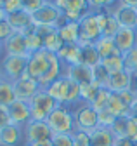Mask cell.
<instances>
[{"instance_id": "45", "label": "cell", "mask_w": 137, "mask_h": 146, "mask_svg": "<svg viewBox=\"0 0 137 146\" xmlns=\"http://www.w3.org/2000/svg\"><path fill=\"white\" fill-rule=\"evenodd\" d=\"M128 117L134 118V120H137V99L132 103V106H130V110H128Z\"/></svg>"}, {"instance_id": "21", "label": "cell", "mask_w": 137, "mask_h": 146, "mask_svg": "<svg viewBox=\"0 0 137 146\" xmlns=\"http://www.w3.org/2000/svg\"><path fill=\"white\" fill-rule=\"evenodd\" d=\"M57 33L64 44H78L80 42V26L76 21H64L57 28Z\"/></svg>"}, {"instance_id": "50", "label": "cell", "mask_w": 137, "mask_h": 146, "mask_svg": "<svg viewBox=\"0 0 137 146\" xmlns=\"http://www.w3.org/2000/svg\"><path fill=\"white\" fill-rule=\"evenodd\" d=\"M4 56V47H2V42H0V58Z\"/></svg>"}, {"instance_id": "51", "label": "cell", "mask_w": 137, "mask_h": 146, "mask_svg": "<svg viewBox=\"0 0 137 146\" xmlns=\"http://www.w3.org/2000/svg\"><path fill=\"white\" fill-rule=\"evenodd\" d=\"M4 4H5V0H0V5H2V7H4Z\"/></svg>"}, {"instance_id": "12", "label": "cell", "mask_w": 137, "mask_h": 146, "mask_svg": "<svg viewBox=\"0 0 137 146\" xmlns=\"http://www.w3.org/2000/svg\"><path fill=\"white\" fill-rule=\"evenodd\" d=\"M4 47V54L5 56H21V58H28L30 50L26 47V38L24 33H12L9 38L2 44Z\"/></svg>"}, {"instance_id": "6", "label": "cell", "mask_w": 137, "mask_h": 146, "mask_svg": "<svg viewBox=\"0 0 137 146\" xmlns=\"http://www.w3.org/2000/svg\"><path fill=\"white\" fill-rule=\"evenodd\" d=\"M30 104V111H31V118L33 120H47L49 115L54 111V108L57 106V103L50 98V94L45 89H40L38 92L31 98Z\"/></svg>"}, {"instance_id": "1", "label": "cell", "mask_w": 137, "mask_h": 146, "mask_svg": "<svg viewBox=\"0 0 137 146\" xmlns=\"http://www.w3.org/2000/svg\"><path fill=\"white\" fill-rule=\"evenodd\" d=\"M45 90L50 94L57 104H66V106H76L78 103H82V98H80V85L71 80L70 77H59L57 80H54L50 85L45 87Z\"/></svg>"}, {"instance_id": "8", "label": "cell", "mask_w": 137, "mask_h": 146, "mask_svg": "<svg viewBox=\"0 0 137 146\" xmlns=\"http://www.w3.org/2000/svg\"><path fill=\"white\" fill-rule=\"evenodd\" d=\"M54 132L45 120H30L24 125V144H37L42 141H50Z\"/></svg>"}, {"instance_id": "20", "label": "cell", "mask_w": 137, "mask_h": 146, "mask_svg": "<svg viewBox=\"0 0 137 146\" xmlns=\"http://www.w3.org/2000/svg\"><path fill=\"white\" fill-rule=\"evenodd\" d=\"M57 58L61 59L64 68L78 64L80 63V45L78 44H64L61 47V50L57 52Z\"/></svg>"}, {"instance_id": "19", "label": "cell", "mask_w": 137, "mask_h": 146, "mask_svg": "<svg viewBox=\"0 0 137 146\" xmlns=\"http://www.w3.org/2000/svg\"><path fill=\"white\" fill-rule=\"evenodd\" d=\"M9 117H11V122L16 123V125H21L24 127L30 120H31V111H30V104L26 101H19L16 99L9 108Z\"/></svg>"}, {"instance_id": "28", "label": "cell", "mask_w": 137, "mask_h": 146, "mask_svg": "<svg viewBox=\"0 0 137 146\" xmlns=\"http://www.w3.org/2000/svg\"><path fill=\"white\" fill-rule=\"evenodd\" d=\"M109 96H111V92H109V89H106V87H99V90H97V94L94 96V99L89 103L96 111L99 113V111H102V110H106L108 108V103H109Z\"/></svg>"}, {"instance_id": "18", "label": "cell", "mask_w": 137, "mask_h": 146, "mask_svg": "<svg viewBox=\"0 0 137 146\" xmlns=\"http://www.w3.org/2000/svg\"><path fill=\"white\" fill-rule=\"evenodd\" d=\"M134 78L127 70H122V71H116V73H111L109 75V80H108V87L109 92H123V90H128L134 87Z\"/></svg>"}, {"instance_id": "15", "label": "cell", "mask_w": 137, "mask_h": 146, "mask_svg": "<svg viewBox=\"0 0 137 146\" xmlns=\"http://www.w3.org/2000/svg\"><path fill=\"white\" fill-rule=\"evenodd\" d=\"M115 19L118 21L120 28H134L137 30V9L127 7V5H115L111 9Z\"/></svg>"}, {"instance_id": "2", "label": "cell", "mask_w": 137, "mask_h": 146, "mask_svg": "<svg viewBox=\"0 0 137 146\" xmlns=\"http://www.w3.org/2000/svg\"><path fill=\"white\" fill-rule=\"evenodd\" d=\"M80 26V42L78 44H96L102 36V11H89L78 21Z\"/></svg>"}, {"instance_id": "11", "label": "cell", "mask_w": 137, "mask_h": 146, "mask_svg": "<svg viewBox=\"0 0 137 146\" xmlns=\"http://www.w3.org/2000/svg\"><path fill=\"white\" fill-rule=\"evenodd\" d=\"M12 87H14L16 99H19V101H26V103H30V101H31V98L35 96L40 89H42V85L38 84V80L28 77L26 73H24L21 78H18L16 82H12Z\"/></svg>"}, {"instance_id": "26", "label": "cell", "mask_w": 137, "mask_h": 146, "mask_svg": "<svg viewBox=\"0 0 137 146\" xmlns=\"http://www.w3.org/2000/svg\"><path fill=\"white\" fill-rule=\"evenodd\" d=\"M14 101H16V94H14L12 82H9L5 78H0V106L9 108Z\"/></svg>"}, {"instance_id": "42", "label": "cell", "mask_w": 137, "mask_h": 146, "mask_svg": "<svg viewBox=\"0 0 137 146\" xmlns=\"http://www.w3.org/2000/svg\"><path fill=\"white\" fill-rule=\"evenodd\" d=\"M4 9L7 14H12L16 11H21V0H5V4H4Z\"/></svg>"}, {"instance_id": "37", "label": "cell", "mask_w": 137, "mask_h": 146, "mask_svg": "<svg viewBox=\"0 0 137 146\" xmlns=\"http://www.w3.org/2000/svg\"><path fill=\"white\" fill-rule=\"evenodd\" d=\"M71 134H54L50 143H52V146H75V141H73Z\"/></svg>"}, {"instance_id": "35", "label": "cell", "mask_w": 137, "mask_h": 146, "mask_svg": "<svg viewBox=\"0 0 137 146\" xmlns=\"http://www.w3.org/2000/svg\"><path fill=\"white\" fill-rule=\"evenodd\" d=\"M127 125H128V115L127 117H118L111 127L115 137H127Z\"/></svg>"}, {"instance_id": "10", "label": "cell", "mask_w": 137, "mask_h": 146, "mask_svg": "<svg viewBox=\"0 0 137 146\" xmlns=\"http://www.w3.org/2000/svg\"><path fill=\"white\" fill-rule=\"evenodd\" d=\"M54 4L61 9L66 21H76L78 23L90 11L87 0H54Z\"/></svg>"}, {"instance_id": "7", "label": "cell", "mask_w": 137, "mask_h": 146, "mask_svg": "<svg viewBox=\"0 0 137 146\" xmlns=\"http://www.w3.org/2000/svg\"><path fill=\"white\" fill-rule=\"evenodd\" d=\"M26 63L28 58H21V56H4L0 58V73L2 78L9 80V82H16L18 78H21L26 73Z\"/></svg>"}, {"instance_id": "34", "label": "cell", "mask_w": 137, "mask_h": 146, "mask_svg": "<svg viewBox=\"0 0 137 146\" xmlns=\"http://www.w3.org/2000/svg\"><path fill=\"white\" fill-rule=\"evenodd\" d=\"M24 38H26V47H28V50H30V54L31 52H37V50H42L43 49V44H42V38L35 33V31H30V33H26L24 35Z\"/></svg>"}, {"instance_id": "49", "label": "cell", "mask_w": 137, "mask_h": 146, "mask_svg": "<svg viewBox=\"0 0 137 146\" xmlns=\"http://www.w3.org/2000/svg\"><path fill=\"white\" fill-rule=\"evenodd\" d=\"M132 89H135V92H137V77L134 78V87H132Z\"/></svg>"}, {"instance_id": "48", "label": "cell", "mask_w": 137, "mask_h": 146, "mask_svg": "<svg viewBox=\"0 0 137 146\" xmlns=\"http://www.w3.org/2000/svg\"><path fill=\"white\" fill-rule=\"evenodd\" d=\"M31 146H52L50 141H42V143H37V144H31Z\"/></svg>"}, {"instance_id": "47", "label": "cell", "mask_w": 137, "mask_h": 146, "mask_svg": "<svg viewBox=\"0 0 137 146\" xmlns=\"http://www.w3.org/2000/svg\"><path fill=\"white\" fill-rule=\"evenodd\" d=\"M4 19H7V12H5V9L0 5V21H4Z\"/></svg>"}, {"instance_id": "16", "label": "cell", "mask_w": 137, "mask_h": 146, "mask_svg": "<svg viewBox=\"0 0 137 146\" xmlns=\"http://www.w3.org/2000/svg\"><path fill=\"white\" fill-rule=\"evenodd\" d=\"M23 146L24 144V127L11 123L0 131V146Z\"/></svg>"}, {"instance_id": "39", "label": "cell", "mask_w": 137, "mask_h": 146, "mask_svg": "<svg viewBox=\"0 0 137 146\" xmlns=\"http://www.w3.org/2000/svg\"><path fill=\"white\" fill-rule=\"evenodd\" d=\"M73 141L75 146H89L90 144V134L85 131H73Z\"/></svg>"}, {"instance_id": "40", "label": "cell", "mask_w": 137, "mask_h": 146, "mask_svg": "<svg viewBox=\"0 0 137 146\" xmlns=\"http://www.w3.org/2000/svg\"><path fill=\"white\" fill-rule=\"evenodd\" d=\"M45 4V0H21V7L23 11L33 14V12H37L42 5Z\"/></svg>"}, {"instance_id": "53", "label": "cell", "mask_w": 137, "mask_h": 146, "mask_svg": "<svg viewBox=\"0 0 137 146\" xmlns=\"http://www.w3.org/2000/svg\"><path fill=\"white\" fill-rule=\"evenodd\" d=\"M23 146H31V144H23Z\"/></svg>"}, {"instance_id": "32", "label": "cell", "mask_w": 137, "mask_h": 146, "mask_svg": "<svg viewBox=\"0 0 137 146\" xmlns=\"http://www.w3.org/2000/svg\"><path fill=\"white\" fill-rule=\"evenodd\" d=\"M108 80H109V71L99 63L94 68V84L97 87H108Z\"/></svg>"}, {"instance_id": "25", "label": "cell", "mask_w": 137, "mask_h": 146, "mask_svg": "<svg viewBox=\"0 0 137 146\" xmlns=\"http://www.w3.org/2000/svg\"><path fill=\"white\" fill-rule=\"evenodd\" d=\"M108 110L118 118V117H127L128 115V106L125 104V101L122 99V96L111 92L109 96V103H108Z\"/></svg>"}, {"instance_id": "33", "label": "cell", "mask_w": 137, "mask_h": 146, "mask_svg": "<svg viewBox=\"0 0 137 146\" xmlns=\"http://www.w3.org/2000/svg\"><path fill=\"white\" fill-rule=\"evenodd\" d=\"M89 9L94 12L99 11H111L115 5H118V0H87Z\"/></svg>"}, {"instance_id": "54", "label": "cell", "mask_w": 137, "mask_h": 146, "mask_svg": "<svg viewBox=\"0 0 137 146\" xmlns=\"http://www.w3.org/2000/svg\"><path fill=\"white\" fill-rule=\"evenodd\" d=\"M0 78H2V73H0Z\"/></svg>"}, {"instance_id": "4", "label": "cell", "mask_w": 137, "mask_h": 146, "mask_svg": "<svg viewBox=\"0 0 137 146\" xmlns=\"http://www.w3.org/2000/svg\"><path fill=\"white\" fill-rule=\"evenodd\" d=\"M73 110V118H75V131H85V132H94L99 127V113L89 104V103H78Z\"/></svg>"}, {"instance_id": "38", "label": "cell", "mask_w": 137, "mask_h": 146, "mask_svg": "<svg viewBox=\"0 0 137 146\" xmlns=\"http://www.w3.org/2000/svg\"><path fill=\"white\" fill-rule=\"evenodd\" d=\"M115 120H116V117L109 111L108 108L102 110V111H99V125L101 127H108V129H111L113 123H115Z\"/></svg>"}, {"instance_id": "23", "label": "cell", "mask_w": 137, "mask_h": 146, "mask_svg": "<svg viewBox=\"0 0 137 146\" xmlns=\"http://www.w3.org/2000/svg\"><path fill=\"white\" fill-rule=\"evenodd\" d=\"M80 45V63L85 66L96 68L101 63V58L94 47V44H78Z\"/></svg>"}, {"instance_id": "9", "label": "cell", "mask_w": 137, "mask_h": 146, "mask_svg": "<svg viewBox=\"0 0 137 146\" xmlns=\"http://www.w3.org/2000/svg\"><path fill=\"white\" fill-rule=\"evenodd\" d=\"M50 54L52 52H47L43 49L31 52L28 56V63H26V75L35 80H40L50 66Z\"/></svg>"}, {"instance_id": "41", "label": "cell", "mask_w": 137, "mask_h": 146, "mask_svg": "<svg viewBox=\"0 0 137 146\" xmlns=\"http://www.w3.org/2000/svg\"><path fill=\"white\" fill-rule=\"evenodd\" d=\"M14 31H12V28H11V25L7 23V19H4V21H0V42H5L9 36L12 35Z\"/></svg>"}, {"instance_id": "27", "label": "cell", "mask_w": 137, "mask_h": 146, "mask_svg": "<svg viewBox=\"0 0 137 146\" xmlns=\"http://www.w3.org/2000/svg\"><path fill=\"white\" fill-rule=\"evenodd\" d=\"M120 30L118 21L115 19V16L111 11H102V36H115V33Z\"/></svg>"}, {"instance_id": "5", "label": "cell", "mask_w": 137, "mask_h": 146, "mask_svg": "<svg viewBox=\"0 0 137 146\" xmlns=\"http://www.w3.org/2000/svg\"><path fill=\"white\" fill-rule=\"evenodd\" d=\"M33 23L35 26H52V28H59L66 19L61 12V9L54 4V2H45L37 12L31 14Z\"/></svg>"}, {"instance_id": "17", "label": "cell", "mask_w": 137, "mask_h": 146, "mask_svg": "<svg viewBox=\"0 0 137 146\" xmlns=\"http://www.w3.org/2000/svg\"><path fill=\"white\" fill-rule=\"evenodd\" d=\"M64 75L70 77L71 80H75L78 85L92 84L94 82V68L78 63V64H73V66H66L64 68Z\"/></svg>"}, {"instance_id": "36", "label": "cell", "mask_w": 137, "mask_h": 146, "mask_svg": "<svg viewBox=\"0 0 137 146\" xmlns=\"http://www.w3.org/2000/svg\"><path fill=\"white\" fill-rule=\"evenodd\" d=\"M99 87L92 82V84H85V85H80V98L83 103H90L94 99V96L97 94Z\"/></svg>"}, {"instance_id": "14", "label": "cell", "mask_w": 137, "mask_h": 146, "mask_svg": "<svg viewBox=\"0 0 137 146\" xmlns=\"http://www.w3.org/2000/svg\"><path fill=\"white\" fill-rule=\"evenodd\" d=\"M113 40H115V45H116L118 52L125 54V52H128L130 49H134L137 45V30H134V28H120L115 33Z\"/></svg>"}, {"instance_id": "43", "label": "cell", "mask_w": 137, "mask_h": 146, "mask_svg": "<svg viewBox=\"0 0 137 146\" xmlns=\"http://www.w3.org/2000/svg\"><path fill=\"white\" fill-rule=\"evenodd\" d=\"M11 117H9V110L4 108V106H0V131L5 129L7 125H11Z\"/></svg>"}, {"instance_id": "3", "label": "cell", "mask_w": 137, "mask_h": 146, "mask_svg": "<svg viewBox=\"0 0 137 146\" xmlns=\"http://www.w3.org/2000/svg\"><path fill=\"white\" fill-rule=\"evenodd\" d=\"M54 134H71L75 131V118L73 110L66 104H57L54 111L45 120Z\"/></svg>"}, {"instance_id": "46", "label": "cell", "mask_w": 137, "mask_h": 146, "mask_svg": "<svg viewBox=\"0 0 137 146\" xmlns=\"http://www.w3.org/2000/svg\"><path fill=\"white\" fill-rule=\"evenodd\" d=\"M120 5H127V7H134L137 9V0H118Z\"/></svg>"}, {"instance_id": "31", "label": "cell", "mask_w": 137, "mask_h": 146, "mask_svg": "<svg viewBox=\"0 0 137 146\" xmlns=\"http://www.w3.org/2000/svg\"><path fill=\"white\" fill-rule=\"evenodd\" d=\"M123 63H125V70L130 75L137 77V45L123 54Z\"/></svg>"}, {"instance_id": "24", "label": "cell", "mask_w": 137, "mask_h": 146, "mask_svg": "<svg viewBox=\"0 0 137 146\" xmlns=\"http://www.w3.org/2000/svg\"><path fill=\"white\" fill-rule=\"evenodd\" d=\"M94 47H96V50L99 54L101 61L109 58V56H115V54H120L116 45H115V40L111 38V36H101V38L94 44Z\"/></svg>"}, {"instance_id": "52", "label": "cell", "mask_w": 137, "mask_h": 146, "mask_svg": "<svg viewBox=\"0 0 137 146\" xmlns=\"http://www.w3.org/2000/svg\"><path fill=\"white\" fill-rule=\"evenodd\" d=\"M45 2H54V0H45Z\"/></svg>"}, {"instance_id": "29", "label": "cell", "mask_w": 137, "mask_h": 146, "mask_svg": "<svg viewBox=\"0 0 137 146\" xmlns=\"http://www.w3.org/2000/svg\"><path fill=\"white\" fill-rule=\"evenodd\" d=\"M42 44H43V50H47V52H54V54H57V52L61 50V47L64 45V42H63V38L59 36L57 30L52 31L50 35H47L45 38L42 40Z\"/></svg>"}, {"instance_id": "30", "label": "cell", "mask_w": 137, "mask_h": 146, "mask_svg": "<svg viewBox=\"0 0 137 146\" xmlns=\"http://www.w3.org/2000/svg\"><path fill=\"white\" fill-rule=\"evenodd\" d=\"M101 64L109 71V75H111V73H116V71H122V70H125L123 54H115V56H109L106 59H102Z\"/></svg>"}, {"instance_id": "22", "label": "cell", "mask_w": 137, "mask_h": 146, "mask_svg": "<svg viewBox=\"0 0 137 146\" xmlns=\"http://www.w3.org/2000/svg\"><path fill=\"white\" fill-rule=\"evenodd\" d=\"M115 134L108 127H97L94 132H90V144L89 146H113L115 144Z\"/></svg>"}, {"instance_id": "44", "label": "cell", "mask_w": 137, "mask_h": 146, "mask_svg": "<svg viewBox=\"0 0 137 146\" xmlns=\"http://www.w3.org/2000/svg\"><path fill=\"white\" fill-rule=\"evenodd\" d=\"M113 146H137V143L130 141L128 137H116Z\"/></svg>"}, {"instance_id": "13", "label": "cell", "mask_w": 137, "mask_h": 146, "mask_svg": "<svg viewBox=\"0 0 137 146\" xmlns=\"http://www.w3.org/2000/svg\"><path fill=\"white\" fill-rule=\"evenodd\" d=\"M7 23L11 25L12 31L16 33H30L33 28H35V23H33V17L30 12L26 11H16L12 14H7Z\"/></svg>"}]
</instances>
